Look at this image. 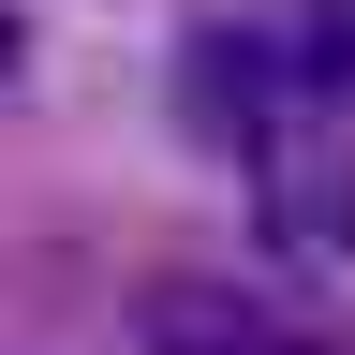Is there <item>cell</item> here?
<instances>
[{
	"mask_svg": "<svg viewBox=\"0 0 355 355\" xmlns=\"http://www.w3.org/2000/svg\"><path fill=\"white\" fill-rule=\"evenodd\" d=\"M282 74H311V89H340V104H355V0H326V15L296 30V60H282Z\"/></svg>",
	"mask_w": 355,
	"mask_h": 355,
	"instance_id": "277c9868",
	"label": "cell"
},
{
	"mask_svg": "<svg viewBox=\"0 0 355 355\" xmlns=\"http://www.w3.org/2000/svg\"><path fill=\"white\" fill-rule=\"evenodd\" d=\"M0 74H15V0H0Z\"/></svg>",
	"mask_w": 355,
	"mask_h": 355,
	"instance_id": "5b68a950",
	"label": "cell"
},
{
	"mask_svg": "<svg viewBox=\"0 0 355 355\" xmlns=\"http://www.w3.org/2000/svg\"><path fill=\"white\" fill-rule=\"evenodd\" d=\"M266 355H282V340H266Z\"/></svg>",
	"mask_w": 355,
	"mask_h": 355,
	"instance_id": "8992f818",
	"label": "cell"
},
{
	"mask_svg": "<svg viewBox=\"0 0 355 355\" xmlns=\"http://www.w3.org/2000/svg\"><path fill=\"white\" fill-rule=\"evenodd\" d=\"M252 89H266V60H252L237 30H222L207 60H193V119H207V133H252Z\"/></svg>",
	"mask_w": 355,
	"mask_h": 355,
	"instance_id": "3957f363",
	"label": "cell"
},
{
	"mask_svg": "<svg viewBox=\"0 0 355 355\" xmlns=\"http://www.w3.org/2000/svg\"><path fill=\"white\" fill-rule=\"evenodd\" d=\"M266 237L282 252H340L355 237V163H266Z\"/></svg>",
	"mask_w": 355,
	"mask_h": 355,
	"instance_id": "7a4b0ae2",
	"label": "cell"
},
{
	"mask_svg": "<svg viewBox=\"0 0 355 355\" xmlns=\"http://www.w3.org/2000/svg\"><path fill=\"white\" fill-rule=\"evenodd\" d=\"M148 355H266V311L237 296V282H148Z\"/></svg>",
	"mask_w": 355,
	"mask_h": 355,
	"instance_id": "6da1fadb",
	"label": "cell"
}]
</instances>
